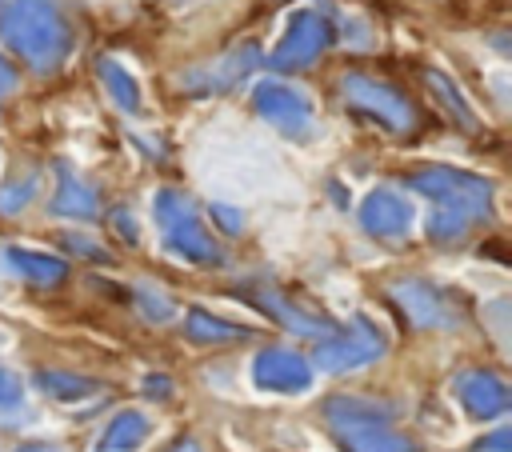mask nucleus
Here are the masks:
<instances>
[{
  "mask_svg": "<svg viewBox=\"0 0 512 452\" xmlns=\"http://www.w3.org/2000/svg\"><path fill=\"white\" fill-rule=\"evenodd\" d=\"M36 384H40V388H44L52 400H64V404L84 400V396H92V392H96V384H92V380L72 376V372H52V368L36 372Z\"/></svg>",
  "mask_w": 512,
  "mask_h": 452,
  "instance_id": "aec40b11",
  "label": "nucleus"
},
{
  "mask_svg": "<svg viewBox=\"0 0 512 452\" xmlns=\"http://www.w3.org/2000/svg\"><path fill=\"white\" fill-rule=\"evenodd\" d=\"M408 184L428 196L440 212H452L460 216L468 228L472 224H488L492 220V184L476 172H464V168H444V164H432V168H420L408 176Z\"/></svg>",
  "mask_w": 512,
  "mask_h": 452,
  "instance_id": "7ed1b4c3",
  "label": "nucleus"
},
{
  "mask_svg": "<svg viewBox=\"0 0 512 452\" xmlns=\"http://www.w3.org/2000/svg\"><path fill=\"white\" fill-rule=\"evenodd\" d=\"M8 264L32 284V288H56L68 276V264L48 256V252H32V248H8Z\"/></svg>",
  "mask_w": 512,
  "mask_h": 452,
  "instance_id": "2eb2a0df",
  "label": "nucleus"
},
{
  "mask_svg": "<svg viewBox=\"0 0 512 452\" xmlns=\"http://www.w3.org/2000/svg\"><path fill=\"white\" fill-rule=\"evenodd\" d=\"M248 300L252 304H260L276 324H284L288 332H296V336H312V340H320V336H332L336 332V324L328 320V316H320V312H304L300 304H292L284 292H276V288H256V292H248Z\"/></svg>",
  "mask_w": 512,
  "mask_h": 452,
  "instance_id": "f8f14e48",
  "label": "nucleus"
},
{
  "mask_svg": "<svg viewBox=\"0 0 512 452\" xmlns=\"http://www.w3.org/2000/svg\"><path fill=\"white\" fill-rule=\"evenodd\" d=\"M152 212H156V228H160V240L172 256L188 260V264H224V248L208 236L204 220H200V208L176 192V188H160L156 200H152Z\"/></svg>",
  "mask_w": 512,
  "mask_h": 452,
  "instance_id": "f03ea898",
  "label": "nucleus"
},
{
  "mask_svg": "<svg viewBox=\"0 0 512 452\" xmlns=\"http://www.w3.org/2000/svg\"><path fill=\"white\" fill-rule=\"evenodd\" d=\"M0 40L36 72H52L72 48L68 20L52 0H8L0 12Z\"/></svg>",
  "mask_w": 512,
  "mask_h": 452,
  "instance_id": "f257e3e1",
  "label": "nucleus"
},
{
  "mask_svg": "<svg viewBox=\"0 0 512 452\" xmlns=\"http://www.w3.org/2000/svg\"><path fill=\"white\" fill-rule=\"evenodd\" d=\"M456 400H460V404L468 408V416H476V420H496V416H504L508 404H512L504 380H500L496 372H488V368H468V372H460V376H456Z\"/></svg>",
  "mask_w": 512,
  "mask_h": 452,
  "instance_id": "9b49d317",
  "label": "nucleus"
},
{
  "mask_svg": "<svg viewBox=\"0 0 512 452\" xmlns=\"http://www.w3.org/2000/svg\"><path fill=\"white\" fill-rule=\"evenodd\" d=\"M168 452H200V440H196V436H180Z\"/></svg>",
  "mask_w": 512,
  "mask_h": 452,
  "instance_id": "c85d7f7f",
  "label": "nucleus"
},
{
  "mask_svg": "<svg viewBox=\"0 0 512 452\" xmlns=\"http://www.w3.org/2000/svg\"><path fill=\"white\" fill-rule=\"evenodd\" d=\"M392 300L400 304V312L416 328H456L460 324L456 300L444 288L428 284V280H396L392 284Z\"/></svg>",
  "mask_w": 512,
  "mask_h": 452,
  "instance_id": "6e6552de",
  "label": "nucleus"
},
{
  "mask_svg": "<svg viewBox=\"0 0 512 452\" xmlns=\"http://www.w3.org/2000/svg\"><path fill=\"white\" fill-rule=\"evenodd\" d=\"M52 216H68V220H92L96 216V208H100V196L84 184V180H76L72 172H64L60 168V184H56V196H52Z\"/></svg>",
  "mask_w": 512,
  "mask_h": 452,
  "instance_id": "4468645a",
  "label": "nucleus"
},
{
  "mask_svg": "<svg viewBox=\"0 0 512 452\" xmlns=\"http://www.w3.org/2000/svg\"><path fill=\"white\" fill-rule=\"evenodd\" d=\"M424 84L432 88V96L440 100V108H444L464 132H476V112H472V104L464 100V92L456 88V80H452L448 72H440V68H424Z\"/></svg>",
  "mask_w": 512,
  "mask_h": 452,
  "instance_id": "6ab92c4d",
  "label": "nucleus"
},
{
  "mask_svg": "<svg viewBox=\"0 0 512 452\" xmlns=\"http://www.w3.org/2000/svg\"><path fill=\"white\" fill-rule=\"evenodd\" d=\"M20 452H60V448H52V444H24Z\"/></svg>",
  "mask_w": 512,
  "mask_h": 452,
  "instance_id": "7c9ffc66",
  "label": "nucleus"
},
{
  "mask_svg": "<svg viewBox=\"0 0 512 452\" xmlns=\"http://www.w3.org/2000/svg\"><path fill=\"white\" fill-rule=\"evenodd\" d=\"M332 432L340 452H416L412 440L392 428V420H356V424H336Z\"/></svg>",
  "mask_w": 512,
  "mask_h": 452,
  "instance_id": "ddd939ff",
  "label": "nucleus"
},
{
  "mask_svg": "<svg viewBox=\"0 0 512 452\" xmlns=\"http://www.w3.org/2000/svg\"><path fill=\"white\" fill-rule=\"evenodd\" d=\"M252 108H256L276 132H284V136H292V140H304V136H312V128H316L312 100H308L300 88L284 84V80H260V84L252 88Z\"/></svg>",
  "mask_w": 512,
  "mask_h": 452,
  "instance_id": "0eeeda50",
  "label": "nucleus"
},
{
  "mask_svg": "<svg viewBox=\"0 0 512 452\" xmlns=\"http://www.w3.org/2000/svg\"><path fill=\"white\" fill-rule=\"evenodd\" d=\"M148 392H152V396H168V392H172V384H168V380H156V376H152V380H148Z\"/></svg>",
  "mask_w": 512,
  "mask_h": 452,
  "instance_id": "c756f323",
  "label": "nucleus"
},
{
  "mask_svg": "<svg viewBox=\"0 0 512 452\" xmlns=\"http://www.w3.org/2000/svg\"><path fill=\"white\" fill-rule=\"evenodd\" d=\"M184 336H188L192 344H224V340H248L252 328L232 324V320H220V316H212L208 308H192V312L184 316Z\"/></svg>",
  "mask_w": 512,
  "mask_h": 452,
  "instance_id": "f3484780",
  "label": "nucleus"
},
{
  "mask_svg": "<svg viewBox=\"0 0 512 452\" xmlns=\"http://www.w3.org/2000/svg\"><path fill=\"white\" fill-rule=\"evenodd\" d=\"M148 432H152L148 416H144V412H136V408H124V412H116V416H112V424L104 428V436H100L96 452H136V448L148 440Z\"/></svg>",
  "mask_w": 512,
  "mask_h": 452,
  "instance_id": "dca6fc26",
  "label": "nucleus"
},
{
  "mask_svg": "<svg viewBox=\"0 0 512 452\" xmlns=\"http://www.w3.org/2000/svg\"><path fill=\"white\" fill-rule=\"evenodd\" d=\"M64 244H72L80 256H88V260H108V252L100 248V244H92V240H84V236H64Z\"/></svg>",
  "mask_w": 512,
  "mask_h": 452,
  "instance_id": "b1692460",
  "label": "nucleus"
},
{
  "mask_svg": "<svg viewBox=\"0 0 512 452\" xmlns=\"http://www.w3.org/2000/svg\"><path fill=\"white\" fill-rule=\"evenodd\" d=\"M312 356H316L320 372H352V368H364V364L384 356V336L364 316H352L348 328H336L332 336H320Z\"/></svg>",
  "mask_w": 512,
  "mask_h": 452,
  "instance_id": "423d86ee",
  "label": "nucleus"
},
{
  "mask_svg": "<svg viewBox=\"0 0 512 452\" xmlns=\"http://www.w3.org/2000/svg\"><path fill=\"white\" fill-rule=\"evenodd\" d=\"M356 216H360V228L368 236H376V240H400V236L412 232V220H416L412 204L400 192H392V188H372L360 200Z\"/></svg>",
  "mask_w": 512,
  "mask_h": 452,
  "instance_id": "9d476101",
  "label": "nucleus"
},
{
  "mask_svg": "<svg viewBox=\"0 0 512 452\" xmlns=\"http://www.w3.org/2000/svg\"><path fill=\"white\" fill-rule=\"evenodd\" d=\"M12 88H16V68H12V64L0 56V96H8Z\"/></svg>",
  "mask_w": 512,
  "mask_h": 452,
  "instance_id": "cd10ccee",
  "label": "nucleus"
},
{
  "mask_svg": "<svg viewBox=\"0 0 512 452\" xmlns=\"http://www.w3.org/2000/svg\"><path fill=\"white\" fill-rule=\"evenodd\" d=\"M136 300H140L144 316H148V320H160V324H168V320H172V312H176V308H172V300H168V296H160V292H156V288H148V284H140V288H136Z\"/></svg>",
  "mask_w": 512,
  "mask_h": 452,
  "instance_id": "4be33fe9",
  "label": "nucleus"
},
{
  "mask_svg": "<svg viewBox=\"0 0 512 452\" xmlns=\"http://www.w3.org/2000/svg\"><path fill=\"white\" fill-rule=\"evenodd\" d=\"M36 188H40L36 172L32 176H20L12 184H0V216H16L20 208H28L36 200Z\"/></svg>",
  "mask_w": 512,
  "mask_h": 452,
  "instance_id": "412c9836",
  "label": "nucleus"
},
{
  "mask_svg": "<svg viewBox=\"0 0 512 452\" xmlns=\"http://www.w3.org/2000/svg\"><path fill=\"white\" fill-rule=\"evenodd\" d=\"M96 76H100L104 92L112 96V104H116L120 112H140V108H144V100H140V84H136V76H132L120 60L104 56V60L96 64Z\"/></svg>",
  "mask_w": 512,
  "mask_h": 452,
  "instance_id": "a211bd4d",
  "label": "nucleus"
},
{
  "mask_svg": "<svg viewBox=\"0 0 512 452\" xmlns=\"http://www.w3.org/2000/svg\"><path fill=\"white\" fill-rule=\"evenodd\" d=\"M332 44V24L324 12L316 8H296L284 24V36L276 40L268 64L276 72H296V68H308L324 48Z\"/></svg>",
  "mask_w": 512,
  "mask_h": 452,
  "instance_id": "39448f33",
  "label": "nucleus"
},
{
  "mask_svg": "<svg viewBox=\"0 0 512 452\" xmlns=\"http://www.w3.org/2000/svg\"><path fill=\"white\" fill-rule=\"evenodd\" d=\"M340 96H344V104L352 112L368 116L372 124H380L388 132H412L416 128L412 100L400 88H392V84H384V80H376L368 72H344L340 76Z\"/></svg>",
  "mask_w": 512,
  "mask_h": 452,
  "instance_id": "20e7f679",
  "label": "nucleus"
},
{
  "mask_svg": "<svg viewBox=\"0 0 512 452\" xmlns=\"http://www.w3.org/2000/svg\"><path fill=\"white\" fill-rule=\"evenodd\" d=\"M312 368L300 352H288V348H264L256 360H252V384L264 388V392H280V396H300L312 388Z\"/></svg>",
  "mask_w": 512,
  "mask_h": 452,
  "instance_id": "1a4fd4ad",
  "label": "nucleus"
},
{
  "mask_svg": "<svg viewBox=\"0 0 512 452\" xmlns=\"http://www.w3.org/2000/svg\"><path fill=\"white\" fill-rule=\"evenodd\" d=\"M112 224H116V232H120L124 240H136V220H132L124 208H116V212H112Z\"/></svg>",
  "mask_w": 512,
  "mask_h": 452,
  "instance_id": "bb28decb",
  "label": "nucleus"
},
{
  "mask_svg": "<svg viewBox=\"0 0 512 452\" xmlns=\"http://www.w3.org/2000/svg\"><path fill=\"white\" fill-rule=\"evenodd\" d=\"M480 448H484V452H512V432H508V428H500V432L484 436V440H480Z\"/></svg>",
  "mask_w": 512,
  "mask_h": 452,
  "instance_id": "a878e982",
  "label": "nucleus"
},
{
  "mask_svg": "<svg viewBox=\"0 0 512 452\" xmlns=\"http://www.w3.org/2000/svg\"><path fill=\"white\" fill-rule=\"evenodd\" d=\"M212 216H216V220H220V228H228V232H240V228H244V220H240V212H236V208L212 204Z\"/></svg>",
  "mask_w": 512,
  "mask_h": 452,
  "instance_id": "393cba45",
  "label": "nucleus"
},
{
  "mask_svg": "<svg viewBox=\"0 0 512 452\" xmlns=\"http://www.w3.org/2000/svg\"><path fill=\"white\" fill-rule=\"evenodd\" d=\"M20 400H24V388H20V380H16L8 368H0V412H12V408H20Z\"/></svg>",
  "mask_w": 512,
  "mask_h": 452,
  "instance_id": "5701e85b",
  "label": "nucleus"
}]
</instances>
